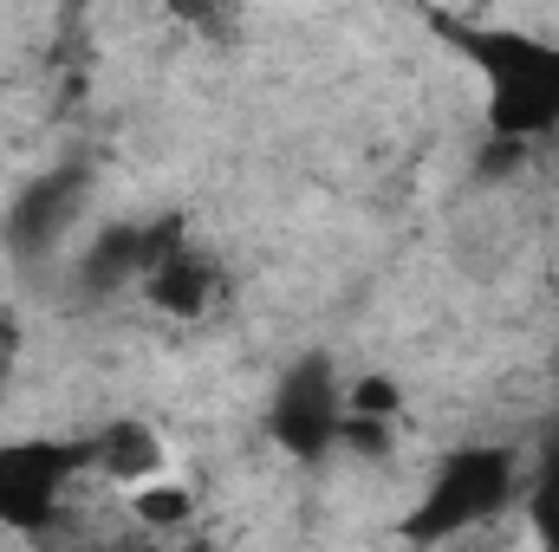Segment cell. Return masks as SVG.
<instances>
[{"mask_svg": "<svg viewBox=\"0 0 559 552\" xmlns=\"http://www.w3.org/2000/svg\"><path fill=\"white\" fill-rule=\"evenodd\" d=\"M267 435L293 461L319 468L325 455H338V435H345V384L332 371L325 351H306L280 371L274 397H267Z\"/></svg>", "mask_w": 559, "mask_h": 552, "instance_id": "obj_4", "label": "cell"}, {"mask_svg": "<svg viewBox=\"0 0 559 552\" xmlns=\"http://www.w3.org/2000/svg\"><path fill=\"white\" fill-rule=\"evenodd\" d=\"M138 514L150 527H182L189 514H195V501L182 494V488H143L138 494Z\"/></svg>", "mask_w": 559, "mask_h": 552, "instance_id": "obj_11", "label": "cell"}, {"mask_svg": "<svg viewBox=\"0 0 559 552\" xmlns=\"http://www.w3.org/2000/svg\"><path fill=\"white\" fill-rule=\"evenodd\" d=\"M397 410H404V391H397V377H384V371H371V377H358V384L345 391V416L397 422Z\"/></svg>", "mask_w": 559, "mask_h": 552, "instance_id": "obj_10", "label": "cell"}, {"mask_svg": "<svg viewBox=\"0 0 559 552\" xmlns=\"http://www.w3.org/2000/svg\"><path fill=\"white\" fill-rule=\"evenodd\" d=\"M189 241V228H182V215H163V221H111L85 254H79V286L92 292V299H111V292H124V286H143V274L169 254V248H182Z\"/></svg>", "mask_w": 559, "mask_h": 552, "instance_id": "obj_5", "label": "cell"}, {"mask_svg": "<svg viewBox=\"0 0 559 552\" xmlns=\"http://www.w3.org/2000/svg\"><path fill=\"white\" fill-rule=\"evenodd\" d=\"M527 533L540 552H559V468H534L527 488Z\"/></svg>", "mask_w": 559, "mask_h": 552, "instance_id": "obj_9", "label": "cell"}, {"mask_svg": "<svg viewBox=\"0 0 559 552\" xmlns=\"http://www.w3.org/2000/svg\"><path fill=\"white\" fill-rule=\"evenodd\" d=\"M429 33H442L488 85V137L501 149L540 143L559 131V39L527 26L462 20V13H423Z\"/></svg>", "mask_w": 559, "mask_h": 552, "instance_id": "obj_1", "label": "cell"}, {"mask_svg": "<svg viewBox=\"0 0 559 552\" xmlns=\"http://www.w3.org/2000/svg\"><path fill=\"white\" fill-rule=\"evenodd\" d=\"M514 488H521V455L508 442H468V448H455V455L436 461V475L417 494V507L397 520V540L417 552L449 547L468 527L495 520L514 501Z\"/></svg>", "mask_w": 559, "mask_h": 552, "instance_id": "obj_2", "label": "cell"}, {"mask_svg": "<svg viewBox=\"0 0 559 552\" xmlns=\"http://www.w3.org/2000/svg\"><path fill=\"white\" fill-rule=\"evenodd\" d=\"M215 292H222V267L202 254V248H169L150 274H143V299L156 305V312H169V319H202L209 305H215Z\"/></svg>", "mask_w": 559, "mask_h": 552, "instance_id": "obj_7", "label": "cell"}, {"mask_svg": "<svg viewBox=\"0 0 559 552\" xmlns=\"http://www.w3.org/2000/svg\"><path fill=\"white\" fill-rule=\"evenodd\" d=\"M85 442H92V475H105V481H150L163 468V435L143 416H118Z\"/></svg>", "mask_w": 559, "mask_h": 552, "instance_id": "obj_8", "label": "cell"}, {"mask_svg": "<svg viewBox=\"0 0 559 552\" xmlns=\"http://www.w3.org/2000/svg\"><path fill=\"white\" fill-rule=\"evenodd\" d=\"M540 468H559V416L547 422V435H540Z\"/></svg>", "mask_w": 559, "mask_h": 552, "instance_id": "obj_12", "label": "cell"}, {"mask_svg": "<svg viewBox=\"0 0 559 552\" xmlns=\"http://www.w3.org/2000/svg\"><path fill=\"white\" fill-rule=\"evenodd\" d=\"M79 202H85V169L59 163V169L33 176V182L13 195V208H7V241H13L20 254H52V248L66 241V228L79 221Z\"/></svg>", "mask_w": 559, "mask_h": 552, "instance_id": "obj_6", "label": "cell"}, {"mask_svg": "<svg viewBox=\"0 0 559 552\" xmlns=\"http://www.w3.org/2000/svg\"><path fill=\"white\" fill-rule=\"evenodd\" d=\"M92 475L85 435H13L0 442V527L7 533H46L72 494V481Z\"/></svg>", "mask_w": 559, "mask_h": 552, "instance_id": "obj_3", "label": "cell"}]
</instances>
